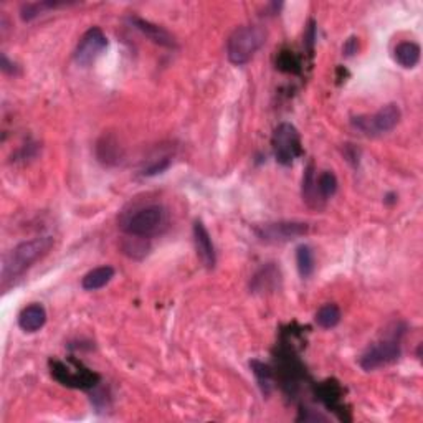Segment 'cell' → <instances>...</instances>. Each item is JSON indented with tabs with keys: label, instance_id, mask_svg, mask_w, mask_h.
I'll return each mask as SVG.
<instances>
[{
	"label": "cell",
	"instance_id": "22",
	"mask_svg": "<svg viewBox=\"0 0 423 423\" xmlns=\"http://www.w3.org/2000/svg\"><path fill=\"white\" fill-rule=\"evenodd\" d=\"M316 185H317V190H320L321 199L326 202L327 199H331L336 192H338L339 182H338V177L334 175V172L324 171L316 177Z\"/></svg>",
	"mask_w": 423,
	"mask_h": 423
},
{
	"label": "cell",
	"instance_id": "26",
	"mask_svg": "<svg viewBox=\"0 0 423 423\" xmlns=\"http://www.w3.org/2000/svg\"><path fill=\"white\" fill-rule=\"evenodd\" d=\"M2 71L7 73V75H17V65L15 63L8 62L7 55H2Z\"/></svg>",
	"mask_w": 423,
	"mask_h": 423
},
{
	"label": "cell",
	"instance_id": "9",
	"mask_svg": "<svg viewBox=\"0 0 423 423\" xmlns=\"http://www.w3.org/2000/svg\"><path fill=\"white\" fill-rule=\"evenodd\" d=\"M108 48V36L99 27H91L80 38L75 50V62L80 66H89Z\"/></svg>",
	"mask_w": 423,
	"mask_h": 423
},
{
	"label": "cell",
	"instance_id": "14",
	"mask_svg": "<svg viewBox=\"0 0 423 423\" xmlns=\"http://www.w3.org/2000/svg\"><path fill=\"white\" fill-rule=\"evenodd\" d=\"M420 55L422 48L415 42H402L394 50L395 62L402 68H407V70H412L420 63Z\"/></svg>",
	"mask_w": 423,
	"mask_h": 423
},
{
	"label": "cell",
	"instance_id": "19",
	"mask_svg": "<svg viewBox=\"0 0 423 423\" xmlns=\"http://www.w3.org/2000/svg\"><path fill=\"white\" fill-rule=\"evenodd\" d=\"M296 265L301 278H309L315 273V253L308 245H299L296 248Z\"/></svg>",
	"mask_w": 423,
	"mask_h": 423
},
{
	"label": "cell",
	"instance_id": "6",
	"mask_svg": "<svg viewBox=\"0 0 423 423\" xmlns=\"http://www.w3.org/2000/svg\"><path fill=\"white\" fill-rule=\"evenodd\" d=\"M400 117H402V111H400L399 104L389 103L382 106L375 115L352 117L351 122L359 133L366 136H380L395 129V126L400 122Z\"/></svg>",
	"mask_w": 423,
	"mask_h": 423
},
{
	"label": "cell",
	"instance_id": "5",
	"mask_svg": "<svg viewBox=\"0 0 423 423\" xmlns=\"http://www.w3.org/2000/svg\"><path fill=\"white\" fill-rule=\"evenodd\" d=\"M273 152H275L276 162L281 166H291L298 157L303 156L301 136L298 129L289 122H281L276 127L271 138Z\"/></svg>",
	"mask_w": 423,
	"mask_h": 423
},
{
	"label": "cell",
	"instance_id": "10",
	"mask_svg": "<svg viewBox=\"0 0 423 423\" xmlns=\"http://www.w3.org/2000/svg\"><path fill=\"white\" fill-rule=\"evenodd\" d=\"M194 243L195 250H197V257L202 261V265L207 270H213L217 265V253L215 247H213L212 236L208 234L207 227L202 222L197 220L194 224Z\"/></svg>",
	"mask_w": 423,
	"mask_h": 423
},
{
	"label": "cell",
	"instance_id": "18",
	"mask_svg": "<svg viewBox=\"0 0 423 423\" xmlns=\"http://www.w3.org/2000/svg\"><path fill=\"white\" fill-rule=\"evenodd\" d=\"M96 152L99 161L106 164V166H113V164L120 162V145H117V143L113 138H106V136H104L98 143Z\"/></svg>",
	"mask_w": 423,
	"mask_h": 423
},
{
	"label": "cell",
	"instance_id": "25",
	"mask_svg": "<svg viewBox=\"0 0 423 423\" xmlns=\"http://www.w3.org/2000/svg\"><path fill=\"white\" fill-rule=\"evenodd\" d=\"M359 52V38L357 36H349L347 40H345L344 47H343V55L344 57L351 58Z\"/></svg>",
	"mask_w": 423,
	"mask_h": 423
},
{
	"label": "cell",
	"instance_id": "15",
	"mask_svg": "<svg viewBox=\"0 0 423 423\" xmlns=\"http://www.w3.org/2000/svg\"><path fill=\"white\" fill-rule=\"evenodd\" d=\"M113 278H115V268L109 265L98 266L86 273L83 280H81V286L86 291H96L104 288Z\"/></svg>",
	"mask_w": 423,
	"mask_h": 423
},
{
	"label": "cell",
	"instance_id": "24",
	"mask_svg": "<svg viewBox=\"0 0 423 423\" xmlns=\"http://www.w3.org/2000/svg\"><path fill=\"white\" fill-rule=\"evenodd\" d=\"M315 42H316L315 20H309L308 29L304 31V45H306L309 55H313V52H315Z\"/></svg>",
	"mask_w": 423,
	"mask_h": 423
},
{
	"label": "cell",
	"instance_id": "21",
	"mask_svg": "<svg viewBox=\"0 0 423 423\" xmlns=\"http://www.w3.org/2000/svg\"><path fill=\"white\" fill-rule=\"evenodd\" d=\"M149 242L145 238H141V236H131L127 235L126 242H122V252H124L127 257L134 258V260H141L144 258L145 254L149 253Z\"/></svg>",
	"mask_w": 423,
	"mask_h": 423
},
{
	"label": "cell",
	"instance_id": "1",
	"mask_svg": "<svg viewBox=\"0 0 423 423\" xmlns=\"http://www.w3.org/2000/svg\"><path fill=\"white\" fill-rule=\"evenodd\" d=\"M53 247L52 236H38V238L27 240V242L18 243L15 248L10 250L2 261V286L7 288L8 283L24 276L36 261L42 260L45 254H48Z\"/></svg>",
	"mask_w": 423,
	"mask_h": 423
},
{
	"label": "cell",
	"instance_id": "27",
	"mask_svg": "<svg viewBox=\"0 0 423 423\" xmlns=\"http://www.w3.org/2000/svg\"><path fill=\"white\" fill-rule=\"evenodd\" d=\"M384 202H385V203H389V206H390V203H395V202H397V195H395V194H389V195H385Z\"/></svg>",
	"mask_w": 423,
	"mask_h": 423
},
{
	"label": "cell",
	"instance_id": "23",
	"mask_svg": "<svg viewBox=\"0 0 423 423\" xmlns=\"http://www.w3.org/2000/svg\"><path fill=\"white\" fill-rule=\"evenodd\" d=\"M169 166H171L169 157H162V159H159V161H154V162L151 164V166L145 167L143 174H144V175H148V177L157 175V174H161V172L166 171Z\"/></svg>",
	"mask_w": 423,
	"mask_h": 423
},
{
	"label": "cell",
	"instance_id": "4",
	"mask_svg": "<svg viewBox=\"0 0 423 423\" xmlns=\"http://www.w3.org/2000/svg\"><path fill=\"white\" fill-rule=\"evenodd\" d=\"M402 334L403 331H399V333H394L392 336H389L387 339L371 345V347L361 356L359 366H361L366 372H371L397 362L400 356H402V345H400V338H402Z\"/></svg>",
	"mask_w": 423,
	"mask_h": 423
},
{
	"label": "cell",
	"instance_id": "8",
	"mask_svg": "<svg viewBox=\"0 0 423 423\" xmlns=\"http://www.w3.org/2000/svg\"><path fill=\"white\" fill-rule=\"evenodd\" d=\"M308 231L309 227L303 222H273V224L258 225L254 229V234L265 243H285L304 236Z\"/></svg>",
	"mask_w": 423,
	"mask_h": 423
},
{
	"label": "cell",
	"instance_id": "7",
	"mask_svg": "<svg viewBox=\"0 0 423 423\" xmlns=\"http://www.w3.org/2000/svg\"><path fill=\"white\" fill-rule=\"evenodd\" d=\"M52 366V375L57 379L60 384L66 385V387L73 389H93L99 384V374L96 372L86 369L81 362L71 361L70 364L55 361L50 364Z\"/></svg>",
	"mask_w": 423,
	"mask_h": 423
},
{
	"label": "cell",
	"instance_id": "20",
	"mask_svg": "<svg viewBox=\"0 0 423 423\" xmlns=\"http://www.w3.org/2000/svg\"><path fill=\"white\" fill-rule=\"evenodd\" d=\"M250 367H252L254 377H257L258 384H260L261 392L265 395H270L273 390V371L270 366H266V364H263L260 361H252L250 362Z\"/></svg>",
	"mask_w": 423,
	"mask_h": 423
},
{
	"label": "cell",
	"instance_id": "12",
	"mask_svg": "<svg viewBox=\"0 0 423 423\" xmlns=\"http://www.w3.org/2000/svg\"><path fill=\"white\" fill-rule=\"evenodd\" d=\"M47 324V309L40 303H31L18 315V326L25 333H36Z\"/></svg>",
	"mask_w": 423,
	"mask_h": 423
},
{
	"label": "cell",
	"instance_id": "17",
	"mask_svg": "<svg viewBox=\"0 0 423 423\" xmlns=\"http://www.w3.org/2000/svg\"><path fill=\"white\" fill-rule=\"evenodd\" d=\"M340 317H343V313H340V308L338 304L327 303L322 304V306L317 309L315 321L322 329H333V327H336L340 322Z\"/></svg>",
	"mask_w": 423,
	"mask_h": 423
},
{
	"label": "cell",
	"instance_id": "3",
	"mask_svg": "<svg viewBox=\"0 0 423 423\" xmlns=\"http://www.w3.org/2000/svg\"><path fill=\"white\" fill-rule=\"evenodd\" d=\"M266 42V31L260 25H242L231 31L227 42V57L236 66L247 65Z\"/></svg>",
	"mask_w": 423,
	"mask_h": 423
},
{
	"label": "cell",
	"instance_id": "13",
	"mask_svg": "<svg viewBox=\"0 0 423 423\" xmlns=\"http://www.w3.org/2000/svg\"><path fill=\"white\" fill-rule=\"evenodd\" d=\"M301 194H303V200L308 203V207L320 210V208H322V206H324V200L321 199L320 190H317V185H316V169L313 162H309L306 171H304Z\"/></svg>",
	"mask_w": 423,
	"mask_h": 423
},
{
	"label": "cell",
	"instance_id": "11",
	"mask_svg": "<svg viewBox=\"0 0 423 423\" xmlns=\"http://www.w3.org/2000/svg\"><path fill=\"white\" fill-rule=\"evenodd\" d=\"M129 22L133 24V27H136V29L141 31V34L148 36L149 40H152L154 43L161 45V47H166V48L177 47L175 38L169 34V31L164 29V27L152 24V22L144 20V18H139V17H131Z\"/></svg>",
	"mask_w": 423,
	"mask_h": 423
},
{
	"label": "cell",
	"instance_id": "16",
	"mask_svg": "<svg viewBox=\"0 0 423 423\" xmlns=\"http://www.w3.org/2000/svg\"><path fill=\"white\" fill-rule=\"evenodd\" d=\"M281 275L280 270L273 263H268L263 266L252 280V289L253 291H273L280 285Z\"/></svg>",
	"mask_w": 423,
	"mask_h": 423
},
{
	"label": "cell",
	"instance_id": "2",
	"mask_svg": "<svg viewBox=\"0 0 423 423\" xmlns=\"http://www.w3.org/2000/svg\"><path fill=\"white\" fill-rule=\"evenodd\" d=\"M167 210L159 203H151L134 212L126 213L121 218V230L126 235L141 236V238H151L159 235L167 227Z\"/></svg>",
	"mask_w": 423,
	"mask_h": 423
}]
</instances>
